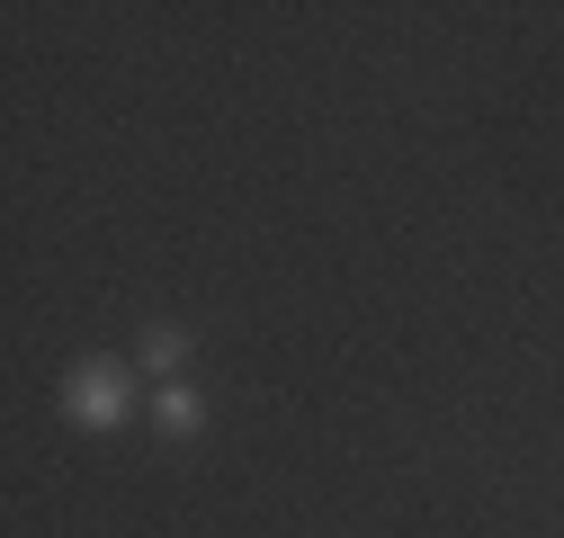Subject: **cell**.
I'll return each mask as SVG.
<instances>
[{"mask_svg":"<svg viewBox=\"0 0 564 538\" xmlns=\"http://www.w3.org/2000/svg\"><path fill=\"white\" fill-rule=\"evenodd\" d=\"M63 404H73V422H90V431L126 422V368H117V359H90V368H73Z\"/></svg>","mask_w":564,"mask_h":538,"instance_id":"obj_1","label":"cell"},{"mask_svg":"<svg viewBox=\"0 0 564 538\" xmlns=\"http://www.w3.org/2000/svg\"><path fill=\"white\" fill-rule=\"evenodd\" d=\"M153 413H162V431H197V395H188V386H171Z\"/></svg>","mask_w":564,"mask_h":538,"instance_id":"obj_2","label":"cell"},{"mask_svg":"<svg viewBox=\"0 0 564 538\" xmlns=\"http://www.w3.org/2000/svg\"><path fill=\"white\" fill-rule=\"evenodd\" d=\"M180 359H188L180 332H153V342H144V368H180Z\"/></svg>","mask_w":564,"mask_h":538,"instance_id":"obj_3","label":"cell"}]
</instances>
